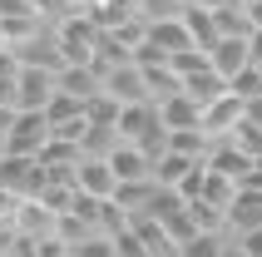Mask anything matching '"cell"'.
I'll use <instances>...</instances> for the list:
<instances>
[{
	"label": "cell",
	"instance_id": "1",
	"mask_svg": "<svg viewBox=\"0 0 262 257\" xmlns=\"http://www.w3.org/2000/svg\"><path fill=\"white\" fill-rule=\"evenodd\" d=\"M50 139H55V134H50V119H45V114H15L10 119V134H5V154L40 158V148Z\"/></svg>",
	"mask_w": 262,
	"mask_h": 257
},
{
	"label": "cell",
	"instance_id": "2",
	"mask_svg": "<svg viewBox=\"0 0 262 257\" xmlns=\"http://www.w3.org/2000/svg\"><path fill=\"white\" fill-rule=\"evenodd\" d=\"M243 124H248V109H243V99H237V94H223L218 104H208V109H203V134H208V143L233 139Z\"/></svg>",
	"mask_w": 262,
	"mask_h": 257
},
{
	"label": "cell",
	"instance_id": "3",
	"mask_svg": "<svg viewBox=\"0 0 262 257\" xmlns=\"http://www.w3.org/2000/svg\"><path fill=\"white\" fill-rule=\"evenodd\" d=\"M213 70L233 84L243 70H252V35H228V40L213 45Z\"/></svg>",
	"mask_w": 262,
	"mask_h": 257
},
{
	"label": "cell",
	"instance_id": "4",
	"mask_svg": "<svg viewBox=\"0 0 262 257\" xmlns=\"http://www.w3.org/2000/svg\"><path fill=\"white\" fill-rule=\"evenodd\" d=\"M74 188L84 193V198H114L119 193V178H114V168H109V158H84L79 168H74Z\"/></svg>",
	"mask_w": 262,
	"mask_h": 257
},
{
	"label": "cell",
	"instance_id": "5",
	"mask_svg": "<svg viewBox=\"0 0 262 257\" xmlns=\"http://www.w3.org/2000/svg\"><path fill=\"white\" fill-rule=\"evenodd\" d=\"M208 168L223 173V178H233V183H248V178L262 168V163H252V158L243 154L233 139H223V143H213V154H208Z\"/></svg>",
	"mask_w": 262,
	"mask_h": 257
},
{
	"label": "cell",
	"instance_id": "6",
	"mask_svg": "<svg viewBox=\"0 0 262 257\" xmlns=\"http://www.w3.org/2000/svg\"><path fill=\"white\" fill-rule=\"evenodd\" d=\"M144 40L154 45L163 59H178V55H188V50H198L193 35H188V25H183V15H178V20H159V25H148Z\"/></svg>",
	"mask_w": 262,
	"mask_h": 257
},
{
	"label": "cell",
	"instance_id": "7",
	"mask_svg": "<svg viewBox=\"0 0 262 257\" xmlns=\"http://www.w3.org/2000/svg\"><path fill=\"white\" fill-rule=\"evenodd\" d=\"M159 119H163L168 134H203V104H193L188 94L163 99V104H159Z\"/></svg>",
	"mask_w": 262,
	"mask_h": 257
},
{
	"label": "cell",
	"instance_id": "8",
	"mask_svg": "<svg viewBox=\"0 0 262 257\" xmlns=\"http://www.w3.org/2000/svg\"><path fill=\"white\" fill-rule=\"evenodd\" d=\"M109 168H114L119 183H148L154 178V158L144 148H134V143H119L114 154H109Z\"/></svg>",
	"mask_w": 262,
	"mask_h": 257
},
{
	"label": "cell",
	"instance_id": "9",
	"mask_svg": "<svg viewBox=\"0 0 262 257\" xmlns=\"http://www.w3.org/2000/svg\"><path fill=\"white\" fill-rule=\"evenodd\" d=\"M257 228H262V188H243L237 203L228 208V238H243Z\"/></svg>",
	"mask_w": 262,
	"mask_h": 257
},
{
	"label": "cell",
	"instance_id": "10",
	"mask_svg": "<svg viewBox=\"0 0 262 257\" xmlns=\"http://www.w3.org/2000/svg\"><path fill=\"white\" fill-rule=\"evenodd\" d=\"M183 94H188L193 104H218L223 94H233V84H228V79H223L218 70H198V74H188V79H183Z\"/></svg>",
	"mask_w": 262,
	"mask_h": 257
},
{
	"label": "cell",
	"instance_id": "11",
	"mask_svg": "<svg viewBox=\"0 0 262 257\" xmlns=\"http://www.w3.org/2000/svg\"><path fill=\"white\" fill-rule=\"evenodd\" d=\"M193 168H198V158H183V154H173V148H163V154L154 158V183L159 188H178Z\"/></svg>",
	"mask_w": 262,
	"mask_h": 257
},
{
	"label": "cell",
	"instance_id": "12",
	"mask_svg": "<svg viewBox=\"0 0 262 257\" xmlns=\"http://www.w3.org/2000/svg\"><path fill=\"white\" fill-rule=\"evenodd\" d=\"M228 243H233L228 232H198L193 243L178 247V257H223V252H228Z\"/></svg>",
	"mask_w": 262,
	"mask_h": 257
},
{
	"label": "cell",
	"instance_id": "13",
	"mask_svg": "<svg viewBox=\"0 0 262 257\" xmlns=\"http://www.w3.org/2000/svg\"><path fill=\"white\" fill-rule=\"evenodd\" d=\"M70 257H119V243L109 238V232H94V238H84V243H74Z\"/></svg>",
	"mask_w": 262,
	"mask_h": 257
},
{
	"label": "cell",
	"instance_id": "14",
	"mask_svg": "<svg viewBox=\"0 0 262 257\" xmlns=\"http://www.w3.org/2000/svg\"><path fill=\"white\" fill-rule=\"evenodd\" d=\"M233 247H243L248 257H262V228H257V232H243V238H233Z\"/></svg>",
	"mask_w": 262,
	"mask_h": 257
},
{
	"label": "cell",
	"instance_id": "15",
	"mask_svg": "<svg viewBox=\"0 0 262 257\" xmlns=\"http://www.w3.org/2000/svg\"><path fill=\"white\" fill-rule=\"evenodd\" d=\"M223 257H248V252H243V247H233V243H228V252H223Z\"/></svg>",
	"mask_w": 262,
	"mask_h": 257
}]
</instances>
